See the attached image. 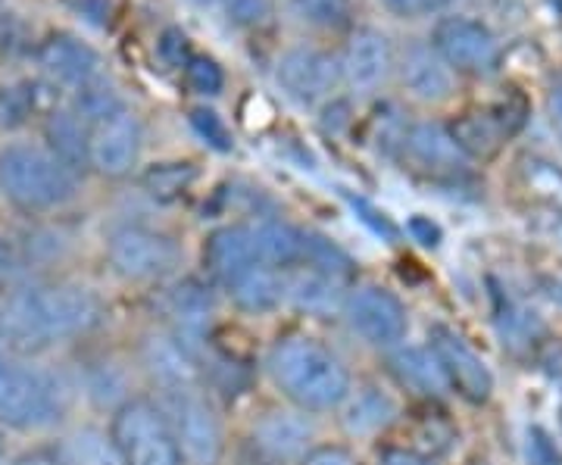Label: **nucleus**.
Masks as SVG:
<instances>
[{
    "mask_svg": "<svg viewBox=\"0 0 562 465\" xmlns=\"http://www.w3.org/2000/svg\"><path fill=\"white\" fill-rule=\"evenodd\" d=\"M101 319V300L81 284H20L0 304V334L16 353H41L81 338Z\"/></svg>",
    "mask_w": 562,
    "mask_h": 465,
    "instance_id": "1",
    "label": "nucleus"
},
{
    "mask_svg": "<svg viewBox=\"0 0 562 465\" xmlns=\"http://www.w3.org/2000/svg\"><path fill=\"white\" fill-rule=\"evenodd\" d=\"M269 375L288 400H294L310 412L335 409L350 397L347 365L328 347L310 338H288L272 347Z\"/></svg>",
    "mask_w": 562,
    "mask_h": 465,
    "instance_id": "2",
    "label": "nucleus"
},
{
    "mask_svg": "<svg viewBox=\"0 0 562 465\" xmlns=\"http://www.w3.org/2000/svg\"><path fill=\"white\" fill-rule=\"evenodd\" d=\"M0 191L25 213H44L76 197V172L35 144H7L0 147Z\"/></svg>",
    "mask_w": 562,
    "mask_h": 465,
    "instance_id": "3",
    "label": "nucleus"
},
{
    "mask_svg": "<svg viewBox=\"0 0 562 465\" xmlns=\"http://www.w3.org/2000/svg\"><path fill=\"white\" fill-rule=\"evenodd\" d=\"M66 394L35 365L0 353V426L35 431L54 426L63 416Z\"/></svg>",
    "mask_w": 562,
    "mask_h": 465,
    "instance_id": "4",
    "label": "nucleus"
},
{
    "mask_svg": "<svg viewBox=\"0 0 562 465\" xmlns=\"http://www.w3.org/2000/svg\"><path fill=\"white\" fill-rule=\"evenodd\" d=\"M113 441L128 465H181V446L169 419L147 400H128L116 409Z\"/></svg>",
    "mask_w": 562,
    "mask_h": 465,
    "instance_id": "5",
    "label": "nucleus"
},
{
    "mask_svg": "<svg viewBox=\"0 0 562 465\" xmlns=\"http://www.w3.org/2000/svg\"><path fill=\"white\" fill-rule=\"evenodd\" d=\"M110 263L128 282H154L179 263V247L169 235L144 225H125L110 238Z\"/></svg>",
    "mask_w": 562,
    "mask_h": 465,
    "instance_id": "6",
    "label": "nucleus"
},
{
    "mask_svg": "<svg viewBox=\"0 0 562 465\" xmlns=\"http://www.w3.org/2000/svg\"><path fill=\"white\" fill-rule=\"evenodd\" d=\"M525 101L522 98H509V101L494 103L487 110H472V113H462L460 120L453 122L447 132L453 144L460 147L462 157H472V160H491L503 141H509L525 122Z\"/></svg>",
    "mask_w": 562,
    "mask_h": 465,
    "instance_id": "7",
    "label": "nucleus"
},
{
    "mask_svg": "<svg viewBox=\"0 0 562 465\" xmlns=\"http://www.w3.org/2000/svg\"><path fill=\"white\" fill-rule=\"evenodd\" d=\"M169 400L172 434L181 446V456L194 465H216L222 460V428L213 406L201 397V390H184Z\"/></svg>",
    "mask_w": 562,
    "mask_h": 465,
    "instance_id": "8",
    "label": "nucleus"
},
{
    "mask_svg": "<svg viewBox=\"0 0 562 465\" xmlns=\"http://www.w3.org/2000/svg\"><path fill=\"white\" fill-rule=\"evenodd\" d=\"M431 47L441 54L447 66H457L460 72H491L501 60V47L491 35V29L469 16H447L435 25Z\"/></svg>",
    "mask_w": 562,
    "mask_h": 465,
    "instance_id": "9",
    "label": "nucleus"
},
{
    "mask_svg": "<svg viewBox=\"0 0 562 465\" xmlns=\"http://www.w3.org/2000/svg\"><path fill=\"white\" fill-rule=\"evenodd\" d=\"M344 319L366 344L394 347L406 334V309L382 287H360L347 297Z\"/></svg>",
    "mask_w": 562,
    "mask_h": 465,
    "instance_id": "10",
    "label": "nucleus"
},
{
    "mask_svg": "<svg viewBox=\"0 0 562 465\" xmlns=\"http://www.w3.org/2000/svg\"><path fill=\"white\" fill-rule=\"evenodd\" d=\"M431 353L443 368L447 385L460 394L469 404H487V397L494 394V375L484 365V360L462 341L460 334H453L450 328H435L431 331Z\"/></svg>",
    "mask_w": 562,
    "mask_h": 465,
    "instance_id": "11",
    "label": "nucleus"
},
{
    "mask_svg": "<svg viewBox=\"0 0 562 465\" xmlns=\"http://www.w3.org/2000/svg\"><path fill=\"white\" fill-rule=\"evenodd\" d=\"M341 76V66L328 54L313 50V47H294L279 60L276 79L281 91L297 103H316L325 98Z\"/></svg>",
    "mask_w": 562,
    "mask_h": 465,
    "instance_id": "12",
    "label": "nucleus"
},
{
    "mask_svg": "<svg viewBox=\"0 0 562 465\" xmlns=\"http://www.w3.org/2000/svg\"><path fill=\"white\" fill-rule=\"evenodd\" d=\"M138 154L140 122L128 110H122L120 116L98 125L91 135V166L101 175L120 179L125 172H132V166L138 162Z\"/></svg>",
    "mask_w": 562,
    "mask_h": 465,
    "instance_id": "13",
    "label": "nucleus"
},
{
    "mask_svg": "<svg viewBox=\"0 0 562 465\" xmlns=\"http://www.w3.org/2000/svg\"><path fill=\"white\" fill-rule=\"evenodd\" d=\"M38 63L50 79L69 88H85L101 76V54L88 47L85 41L63 35V32L41 41Z\"/></svg>",
    "mask_w": 562,
    "mask_h": 465,
    "instance_id": "14",
    "label": "nucleus"
},
{
    "mask_svg": "<svg viewBox=\"0 0 562 465\" xmlns=\"http://www.w3.org/2000/svg\"><path fill=\"white\" fill-rule=\"evenodd\" d=\"M203 263L206 269L220 279V282L232 284L247 269L260 265L257 257V243H254V231L247 225H225L216 228L206 247H203Z\"/></svg>",
    "mask_w": 562,
    "mask_h": 465,
    "instance_id": "15",
    "label": "nucleus"
},
{
    "mask_svg": "<svg viewBox=\"0 0 562 465\" xmlns=\"http://www.w3.org/2000/svg\"><path fill=\"white\" fill-rule=\"evenodd\" d=\"M391 66H394L391 44H387V38H384L382 32H375V29H360V32L350 38L347 50H344V76H347V81H350L353 88H360V91L379 88V84L387 79Z\"/></svg>",
    "mask_w": 562,
    "mask_h": 465,
    "instance_id": "16",
    "label": "nucleus"
},
{
    "mask_svg": "<svg viewBox=\"0 0 562 465\" xmlns=\"http://www.w3.org/2000/svg\"><path fill=\"white\" fill-rule=\"evenodd\" d=\"M144 365L166 397H176L184 390H198V368L188 350L172 344L169 338H147L144 341Z\"/></svg>",
    "mask_w": 562,
    "mask_h": 465,
    "instance_id": "17",
    "label": "nucleus"
},
{
    "mask_svg": "<svg viewBox=\"0 0 562 465\" xmlns=\"http://www.w3.org/2000/svg\"><path fill=\"white\" fill-rule=\"evenodd\" d=\"M403 84L419 101H443L453 88V76L441 60V54L428 44H409L401 60Z\"/></svg>",
    "mask_w": 562,
    "mask_h": 465,
    "instance_id": "18",
    "label": "nucleus"
},
{
    "mask_svg": "<svg viewBox=\"0 0 562 465\" xmlns=\"http://www.w3.org/2000/svg\"><path fill=\"white\" fill-rule=\"evenodd\" d=\"M44 138H47V150L69 172L91 166V132L88 122L76 116V110H54L44 122Z\"/></svg>",
    "mask_w": 562,
    "mask_h": 465,
    "instance_id": "19",
    "label": "nucleus"
},
{
    "mask_svg": "<svg viewBox=\"0 0 562 465\" xmlns=\"http://www.w3.org/2000/svg\"><path fill=\"white\" fill-rule=\"evenodd\" d=\"M313 441V426L294 412H269L257 422V446L276 463L301 460Z\"/></svg>",
    "mask_w": 562,
    "mask_h": 465,
    "instance_id": "20",
    "label": "nucleus"
},
{
    "mask_svg": "<svg viewBox=\"0 0 562 465\" xmlns=\"http://www.w3.org/2000/svg\"><path fill=\"white\" fill-rule=\"evenodd\" d=\"M288 297H291V304L303 309V313H310V316H331L347 304L341 279L319 272L313 265L294 272L288 279Z\"/></svg>",
    "mask_w": 562,
    "mask_h": 465,
    "instance_id": "21",
    "label": "nucleus"
},
{
    "mask_svg": "<svg viewBox=\"0 0 562 465\" xmlns=\"http://www.w3.org/2000/svg\"><path fill=\"white\" fill-rule=\"evenodd\" d=\"M235 304L247 313H269L288 297V279L272 265H254L228 284Z\"/></svg>",
    "mask_w": 562,
    "mask_h": 465,
    "instance_id": "22",
    "label": "nucleus"
},
{
    "mask_svg": "<svg viewBox=\"0 0 562 465\" xmlns=\"http://www.w3.org/2000/svg\"><path fill=\"white\" fill-rule=\"evenodd\" d=\"M406 150L413 154V160L422 162L425 169H435V172H457L462 166L460 147L453 144L450 132L438 122L413 125L406 135Z\"/></svg>",
    "mask_w": 562,
    "mask_h": 465,
    "instance_id": "23",
    "label": "nucleus"
},
{
    "mask_svg": "<svg viewBox=\"0 0 562 465\" xmlns=\"http://www.w3.org/2000/svg\"><path fill=\"white\" fill-rule=\"evenodd\" d=\"M391 368L394 375L401 378L403 387L416 390L422 397H441L447 390V378H443V368L435 360L431 347H401L394 356H391Z\"/></svg>",
    "mask_w": 562,
    "mask_h": 465,
    "instance_id": "24",
    "label": "nucleus"
},
{
    "mask_svg": "<svg viewBox=\"0 0 562 465\" xmlns=\"http://www.w3.org/2000/svg\"><path fill=\"white\" fill-rule=\"evenodd\" d=\"M57 460L60 465H128L113 434H103L101 428H79L63 438Z\"/></svg>",
    "mask_w": 562,
    "mask_h": 465,
    "instance_id": "25",
    "label": "nucleus"
},
{
    "mask_svg": "<svg viewBox=\"0 0 562 465\" xmlns=\"http://www.w3.org/2000/svg\"><path fill=\"white\" fill-rule=\"evenodd\" d=\"M254 243H257V257L262 265H291L303 260V231L294 225L279 223V219H266L254 228Z\"/></svg>",
    "mask_w": 562,
    "mask_h": 465,
    "instance_id": "26",
    "label": "nucleus"
},
{
    "mask_svg": "<svg viewBox=\"0 0 562 465\" xmlns=\"http://www.w3.org/2000/svg\"><path fill=\"white\" fill-rule=\"evenodd\" d=\"M394 416H397V406L384 390L362 387L350 397V404L344 409V426L350 434H375L384 426H391Z\"/></svg>",
    "mask_w": 562,
    "mask_h": 465,
    "instance_id": "27",
    "label": "nucleus"
},
{
    "mask_svg": "<svg viewBox=\"0 0 562 465\" xmlns=\"http://www.w3.org/2000/svg\"><path fill=\"white\" fill-rule=\"evenodd\" d=\"M166 306L169 313L179 319L184 331H198L203 325L210 322V316L216 313V300L210 294V287L194 279H184L179 282L169 294H166Z\"/></svg>",
    "mask_w": 562,
    "mask_h": 465,
    "instance_id": "28",
    "label": "nucleus"
},
{
    "mask_svg": "<svg viewBox=\"0 0 562 465\" xmlns=\"http://www.w3.org/2000/svg\"><path fill=\"white\" fill-rule=\"evenodd\" d=\"M303 260L313 269H319V272L341 279V282L353 275V260L344 253L338 243L328 241L325 235H316V231H303Z\"/></svg>",
    "mask_w": 562,
    "mask_h": 465,
    "instance_id": "29",
    "label": "nucleus"
},
{
    "mask_svg": "<svg viewBox=\"0 0 562 465\" xmlns=\"http://www.w3.org/2000/svg\"><path fill=\"white\" fill-rule=\"evenodd\" d=\"M122 110V98L110 88V84H98V81H91V84H85L79 88V98H76V116L88 122V125H103L106 120H113V116H120Z\"/></svg>",
    "mask_w": 562,
    "mask_h": 465,
    "instance_id": "30",
    "label": "nucleus"
},
{
    "mask_svg": "<svg viewBox=\"0 0 562 465\" xmlns=\"http://www.w3.org/2000/svg\"><path fill=\"white\" fill-rule=\"evenodd\" d=\"M194 175H198V169L191 162H166V166L150 169L144 175V184L157 197H176V194H181L188 184L194 182Z\"/></svg>",
    "mask_w": 562,
    "mask_h": 465,
    "instance_id": "31",
    "label": "nucleus"
},
{
    "mask_svg": "<svg viewBox=\"0 0 562 465\" xmlns=\"http://www.w3.org/2000/svg\"><path fill=\"white\" fill-rule=\"evenodd\" d=\"M294 7L303 20L319 29H341L350 20V0H294Z\"/></svg>",
    "mask_w": 562,
    "mask_h": 465,
    "instance_id": "32",
    "label": "nucleus"
},
{
    "mask_svg": "<svg viewBox=\"0 0 562 465\" xmlns=\"http://www.w3.org/2000/svg\"><path fill=\"white\" fill-rule=\"evenodd\" d=\"M184 76H188V84L198 94H220L222 84H225L220 63L210 60V57H191L188 66H184Z\"/></svg>",
    "mask_w": 562,
    "mask_h": 465,
    "instance_id": "33",
    "label": "nucleus"
},
{
    "mask_svg": "<svg viewBox=\"0 0 562 465\" xmlns=\"http://www.w3.org/2000/svg\"><path fill=\"white\" fill-rule=\"evenodd\" d=\"M191 125H194V132H198L210 147H216V150H232V135H228V128H225V122H222L220 113L203 110L201 106V110L191 113Z\"/></svg>",
    "mask_w": 562,
    "mask_h": 465,
    "instance_id": "34",
    "label": "nucleus"
},
{
    "mask_svg": "<svg viewBox=\"0 0 562 465\" xmlns=\"http://www.w3.org/2000/svg\"><path fill=\"white\" fill-rule=\"evenodd\" d=\"M222 3H225L228 20L238 22V25H247V29L262 25L272 16V3L269 0H222Z\"/></svg>",
    "mask_w": 562,
    "mask_h": 465,
    "instance_id": "35",
    "label": "nucleus"
},
{
    "mask_svg": "<svg viewBox=\"0 0 562 465\" xmlns=\"http://www.w3.org/2000/svg\"><path fill=\"white\" fill-rule=\"evenodd\" d=\"M157 54L166 66L172 69H184L188 60H191V44H188V35L181 29H166L157 41Z\"/></svg>",
    "mask_w": 562,
    "mask_h": 465,
    "instance_id": "36",
    "label": "nucleus"
},
{
    "mask_svg": "<svg viewBox=\"0 0 562 465\" xmlns=\"http://www.w3.org/2000/svg\"><path fill=\"white\" fill-rule=\"evenodd\" d=\"M32 110H35V91L29 94V88H13L0 101V125H20Z\"/></svg>",
    "mask_w": 562,
    "mask_h": 465,
    "instance_id": "37",
    "label": "nucleus"
},
{
    "mask_svg": "<svg viewBox=\"0 0 562 465\" xmlns=\"http://www.w3.org/2000/svg\"><path fill=\"white\" fill-rule=\"evenodd\" d=\"M22 275H25V260H22V253L13 243L0 238V291H7V294L16 291L22 282Z\"/></svg>",
    "mask_w": 562,
    "mask_h": 465,
    "instance_id": "38",
    "label": "nucleus"
},
{
    "mask_svg": "<svg viewBox=\"0 0 562 465\" xmlns=\"http://www.w3.org/2000/svg\"><path fill=\"white\" fill-rule=\"evenodd\" d=\"M528 463L531 465H562V456L557 444H553V438L543 431V428H531L528 431Z\"/></svg>",
    "mask_w": 562,
    "mask_h": 465,
    "instance_id": "39",
    "label": "nucleus"
},
{
    "mask_svg": "<svg viewBox=\"0 0 562 465\" xmlns=\"http://www.w3.org/2000/svg\"><path fill=\"white\" fill-rule=\"evenodd\" d=\"M66 7L85 22L98 25V29H106L113 22V16H116V3L113 0H66Z\"/></svg>",
    "mask_w": 562,
    "mask_h": 465,
    "instance_id": "40",
    "label": "nucleus"
},
{
    "mask_svg": "<svg viewBox=\"0 0 562 465\" xmlns=\"http://www.w3.org/2000/svg\"><path fill=\"white\" fill-rule=\"evenodd\" d=\"M382 3L394 16H403V20H416V16H425L431 10H441V0H382Z\"/></svg>",
    "mask_w": 562,
    "mask_h": 465,
    "instance_id": "41",
    "label": "nucleus"
},
{
    "mask_svg": "<svg viewBox=\"0 0 562 465\" xmlns=\"http://www.w3.org/2000/svg\"><path fill=\"white\" fill-rule=\"evenodd\" d=\"M306 465H353V460H350V453H344L338 446H322V450L306 456Z\"/></svg>",
    "mask_w": 562,
    "mask_h": 465,
    "instance_id": "42",
    "label": "nucleus"
},
{
    "mask_svg": "<svg viewBox=\"0 0 562 465\" xmlns=\"http://www.w3.org/2000/svg\"><path fill=\"white\" fill-rule=\"evenodd\" d=\"M382 465H435L428 456H419L416 450H387L382 456Z\"/></svg>",
    "mask_w": 562,
    "mask_h": 465,
    "instance_id": "43",
    "label": "nucleus"
},
{
    "mask_svg": "<svg viewBox=\"0 0 562 465\" xmlns=\"http://www.w3.org/2000/svg\"><path fill=\"white\" fill-rule=\"evenodd\" d=\"M409 228L419 235L422 243H438V228H435L431 223H425V219H413V223H409Z\"/></svg>",
    "mask_w": 562,
    "mask_h": 465,
    "instance_id": "44",
    "label": "nucleus"
},
{
    "mask_svg": "<svg viewBox=\"0 0 562 465\" xmlns=\"http://www.w3.org/2000/svg\"><path fill=\"white\" fill-rule=\"evenodd\" d=\"M550 113H553V125L560 128V135H562V79L553 84V94H550Z\"/></svg>",
    "mask_w": 562,
    "mask_h": 465,
    "instance_id": "45",
    "label": "nucleus"
},
{
    "mask_svg": "<svg viewBox=\"0 0 562 465\" xmlns=\"http://www.w3.org/2000/svg\"><path fill=\"white\" fill-rule=\"evenodd\" d=\"M241 465H276V460H272V456L266 460V453L257 446V453H244Z\"/></svg>",
    "mask_w": 562,
    "mask_h": 465,
    "instance_id": "46",
    "label": "nucleus"
},
{
    "mask_svg": "<svg viewBox=\"0 0 562 465\" xmlns=\"http://www.w3.org/2000/svg\"><path fill=\"white\" fill-rule=\"evenodd\" d=\"M447 3H453V0H441V7H447Z\"/></svg>",
    "mask_w": 562,
    "mask_h": 465,
    "instance_id": "47",
    "label": "nucleus"
},
{
    "mask_svg": "<svg viewBox=\"0 0 562 465\" xmlns=\"http://www.w3.org/2000/svg\"><path fill=\"white\" fill-rule=\"evenodd\" d=\"M194 3H210V0H194Z\"/></svg>",
    "mask_w": 562,
    "mask_h": 465,
    "instance_id": "48",
    "label": "nucleus"
}]
</instances>
